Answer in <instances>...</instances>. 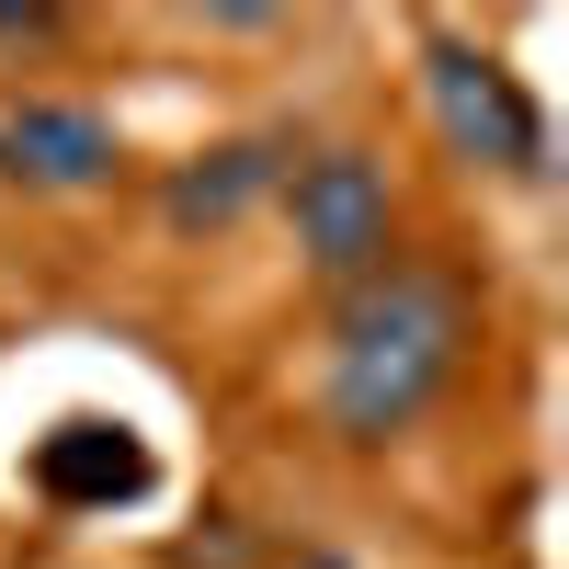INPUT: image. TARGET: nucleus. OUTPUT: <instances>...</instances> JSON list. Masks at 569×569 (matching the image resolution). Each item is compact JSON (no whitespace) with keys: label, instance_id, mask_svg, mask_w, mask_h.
<instances>
[{"label":"nucleus","instance_id":"nucleus-3","mask_svg":"<svg viewBox=\"0 0 569 569\" xmlns=\"http://www.w3.org/2000/svg\"><path fill=\"white\" fill-rule=\"evenodd\" d=\"M421 103H433L445 149H456L467 171H501V182H536V171H547V103L490 58V46L421 34Z\"/></svg>","mask_w":569,"mask_h":569},{"label":"nucleus","instance_id":"nucleus-2","mask_svg":"<svg viewBox=\"0 0 569 569\" xmlns=\"http://www.w3.org/2000/svg\"><path fill=\"white\" fill-rule=\"evenodd\" d=\"M284 240H297V262L342 297V284L388 273L399 262V182L376 149H353V137H330V149H308L297 171H284Z\"/></svg>","mask_w":569,"mask_h":569},{"label":"nucleus","instance_id":"nucleus-5","mask_svg":"<svg viewBox=\"0 0 569 569\" xmlns=\"http://www.w3.org/2000/svg\"><path fill=\"white\" fill-rule=\"evenodd\" d=\"M297 160H308L297 126H240V137H217V149H194V160L160 171V228H171V240H228L251 206L284 194V171H297Z\"/></svg>","mask_w":569,"mask_h":569},{"label":"nucleus","instance_id":"nucleus-8","mask_svg":"<svg viewBox=\"0 0 569 569\" xmlns=\"http://www.w3.org/2000/svg\"><path fill=\"white\" fill-rule=\"evenodd\" d=\"M284 569H365V558H342V547H297Z\"/></svg>","mask_w":569,"mask_h":569},{"label":"nucleus","instance_id":"nucleus-7","mask_svg":"<svg viewBox=\"0 0 569 569\" xmlns=\"http://www.w3.org/2000/svg\"><path fill=\"white\" fill-rule=\"evenodd\" d=\"M58 34V12H0V58H23V46Z\"/></svg>","mask_w":569,"mask_h":569},{"label":"nucleus","instance_id":"nucleus-4","mask_svg":"<svg viewBox=\"0 0 569 569\" xmlns=\"http://www.w3.org/2000/svg\"><path fill=\"white\" fill-rule=\"evenodd\" d=\"M126 171V126L91 103V91H12L0 103V182L12 194H103V182Z\"/></svg>","mask_w":569,"mask_h":569},{"label":"nucleus","instance_id":"nucleus-6","mask_svg":"<svg viewBox=\"0 0 569 569\" xmlns=\"http://www.w3.org/2000/svg\"><path fill=\"white\" fill-rule=\"evenodd\" d=\"M34 490L58 512H126V501L160 490V456H149V433H126V421L69 410L58 433H34Z\"/></svg>","mask_w":569,"mask_h":569},{"label":"nucleus","instance_id":"nucleus-1","mask_svg":"<svg viewBox=\"0 0 569 569\" xmlns=\"http://www.w3.org/2000/svg\"><path fill=\"white\" fill-rule=\"evenodd\" d=\"M467 330H479V308H467V284L445 262H388L330 297V330H319V421L342 433L353 456L376 445H410L421 421L445 410V388L467 376Z\"/></svg>","mask_w":569,"mask_h":569}]
</instances>
